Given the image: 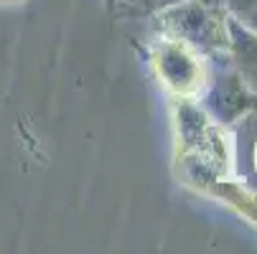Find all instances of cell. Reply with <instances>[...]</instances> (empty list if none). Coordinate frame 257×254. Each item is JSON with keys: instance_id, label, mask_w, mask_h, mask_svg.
Listing matches in <instances>:
<instances>
[{"instance_id": "obj_1", "label": "cell", "mask_w": 257, "mask_h": 254, "mask_svg": "<svg viewBox=\"0 0 257 254\" xmlns=\"http://www.w3.org/2000/svg\"><path fill=\"white\" fill-rule=\"evenodd\" d=\"M219 196H222L229 206H234L239 213H244L249 221L257 224V196L244 191V188H234L227 183H219Z\"/></svg>"}, {"instance_id": "obj_2", "label": "cell", "mask_w": 257, "mask_h": 254, "mask_svg": "<svg viewBox=\"0 0 257 254\" xmlns=\"http://www.w3.org/2000/svg\"><path fill=\"white\" fill-rule=\"evenodd\" d=\"M254 165H257V150H254Z\"/></svg>"}]
</instances>
